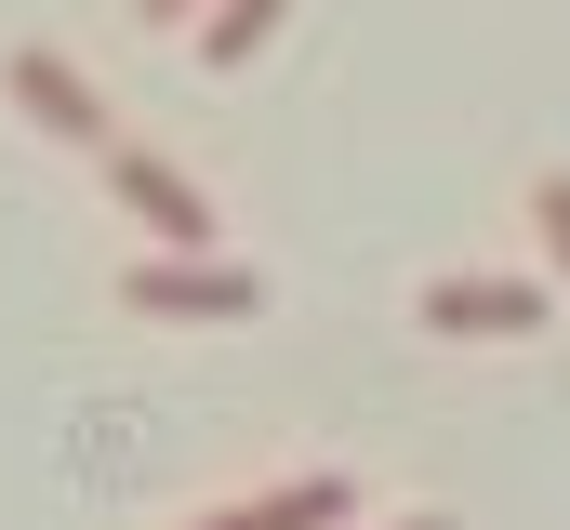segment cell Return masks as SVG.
<instances>
[{
    "mask_svg": "<svg viewBox=\"0 0 570 530\" xmlns=\"http://www.w3.org/2000/svg\"><path fill=\"white\" fill-rule=\"evenodd\" d=\"M120 305H134V318H253L266 278L226 265V253H134L120 265Z\"/></svg>",
    "mask_w": 570,
    "mask_h": 530,
    "instance_id": "6da1fadb",
    "label": "cell"
},
{
    "mask_svg": "<svg viewBox=\"0 0 570 530\" xmlns=\"http://www.w3.org/2000/svg\"><path fill=\"white\" fill-rule=\"evenodd\" d=\"M531 239H544V265L570 278V173H531Z\"/></svg>",
    "mask_w": 570,
    "mask_h": 530,
    "instance_id": "52a82bcc",
    "label": "cell"
},
{
    "mask_svg": "<svg viewBox=\"0 0 570 530\" xmlns=\"http://www.w3.org/2000/svg\"><path fill=\"white\" fill-rule=\"evenodd\" d=\"M0 94H13L27 120L53 132V146H94V159L120 146V120H107V94H94V80H80V67L53 53V40H13V53H0Z\"/></svg>",
    "mask_w": 570,
    "mask_h": 530,
    "instance_id": "277c9868",
    "label": "cell"
},
{
    "mask_svg": "<svg viewBox=\"0 0 570 530\" xmlns=\"http://www.w3.org/2000/svg\"><path fill=\"white\" fill-rule=\"evenodd\" d=\"M279 27H292V0H213L199 13V67H253Z\"/></svg>",
    "mask_w": 570,
    "mask_h": 530,
    "instance_id": "8992f818",
    "label": "cell"
},
{
    "mask_svg": "<svg viewBox=\"0 0 570 530\" xmlns=\"http://www.w3.org/2000/svg\"><path fill=\"white\" fill-rule=\"evenodd\" d=\"M412 318H425L438 345H518V332L558 318V292H544V278H425Z\"/></svg>",
    "mask_w": 570,
    "mask_h": 530,
    "instance_id": "3957f363",
    "label": "cell"
},
{
    "mask_svg": "<svg viewBox=\"0 0 570 530\" xmlns=\"http://www.w3.org/2000/svg\"><path fill=\"white\" fill-rule=\"evenodd\" d=\"M385 530H451V518H385Z\"/></svg>",
    "mask_w": 570,
    "mask_h": 530,
    "instance_id": "9c48e42d",
    "label": "cell"
},
{
    "mask_svg": "<svg viewBox=\"0 0 570 530\" xmlns=\"http://www.w3.org/2000/svg\"><path fill=\"white\" fill-rule=\"evenodd\" d=\"M146 27H199V13H213V0H134Z\"/></svg>",
    "mask_w": 570,
    "mask_h": 530,
    "instance_id": "ba28073f",
    "label": "cell"
},
{
    "mask_svg": "<svg viewBox=\"0 0 570 530\" xmlns=\"http://www.w3.org/2000/svg\"><path fill=\"white\" fill-rule=\"evenodd\" d=\"M107 199L134 213L159 253H213V199H199V173H186V159H159V146H134V132L107 146Z\"/></svg>",
    "mask_w": 570,
    "mask_h": 530,
    "instance_id": "7a4b0ae2",
    "label": "cell"
},
{
    "mask_svg": "<svg viewBox=\"0 0 570 530\" xmlns=\"http://www.w3.org/2000/svg\"><path fill=\"white\" fill-rule=\"evenodd\" d=\"M358 518V491L318 464V478H279V491H253V504H213V518H186V530H345Z\"/></svg>",
    "mask_w": 570,
    "mask_h": 530,
    "instance_id": "5b68a950",
    "label": "cell"
}]
</instances>
